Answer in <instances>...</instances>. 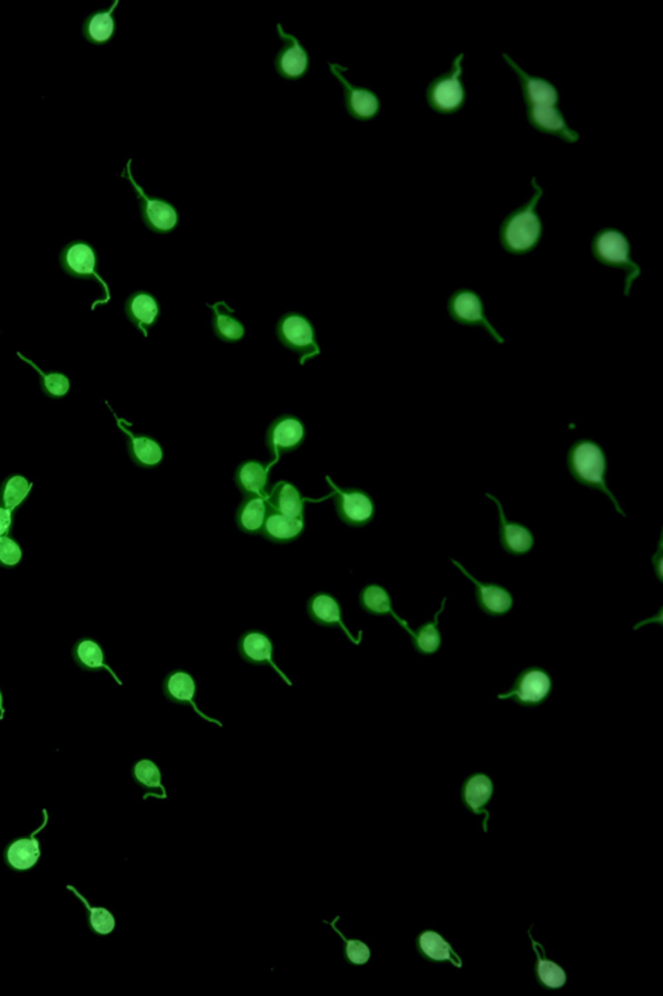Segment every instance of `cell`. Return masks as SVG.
<instances>
[{"label":"cell","mask_w":663,"mask_h":996,"mask_svg":"<svg viewBox=\"0 0 663 996\" xmlns=\"http://www.w3.org/2000/svg\"><path fill=\"white\" fill-rule=\"evenodd\" d=\"M534 193L521 207L512 211L499 229V242L505 252L513 255L531 254L539 247L543 238V221L538 213V205L545 191L537 177L531 178Z\"/></svg>","instance_id":"1"},{"label":"cell","mask_w":663,"mask_h":996,"mask_svg":"<svg viewBox=\"0 0 663 996\" xmlns=\"http://www.w3.org/2000/svg\"><path fill=\"white\" fill-rule=\"evenodd\" d=\"M566 469L580 486L604 493L616 513L626 518L627 514L607 486V455L600 443L589 437L575 440L566 452Z\"/></svg>","instance_id":"2"},{"label":"cell","mask_w":663,"mask_h":996,"mask_svg":"<svg viewBox=\"0 0 663 996\" xmlns=\"http://www.w3.org/2000/svg\"><path fill=\"white\" fill-rule=\"evenodd\" d=\"M591 254L601 265L624 273V295L630 296L633 283L641 275V269L631 257V244L626 235L615 228L600 229L593 235Z\"/></svg>","instance_id":"3"},{"label":"cell","mask_w":663,"mask_h":996,"mask_svg":"<svg viewBox=\"0 0 663 996\" xmlns=\"http://www.w3.org/2000/svg\"><path fill=\"white\" fill-rule=\"evenodd\" d=\"M464 57L462 52L453 57L450 71L439 74L427 86L426 92L427 106L438 115H455L464 108L467 101V90L461 81Z\"/></svg>","instance_id":"4"},{"label":"cell","mask_w":663,"mask_h":996,"mask_svg":"<svg viewBox=\"0 0 663 996\" xmlns=\"http://www.w3.org/2000/svg\"><path fill=\"white\" fill-rule=\"evenodd\" d=\"M59 264L61 270L69 277L81 281H95L100 284L106 298L96 300L92 304V310H95L99 304H107L110 300L109 286L98 273V254L91 244L86 240H72L61 249Z\"/></svg>","instance_id":"5"},{"label":"cell","mask_w":663,"mask_h":996,"mask_svg":"<svg viewBox=\"0 0 663 996\" xmlns=\"http://www.w3.org/2000/svg\"><path fill=\"white\" fill-rule=\"evenodd\" d=\"M552 690L554 680L551 673L543 667L531 666L517 675L510 690L496 697L502 701L513 702L520 707L535 708L548 701Z\"/></svg>","instance_id":"6"},{"label":"cell","mask_w":663,"mask_h":996,"mask_svg":"<svg viewBox=\"0 0 663 996\" xmlns=\"http://www.w3.org/2000/svg\"><path fill=\"white\" fill-rule=\"evenodd\" d=\"M447 313L455 324L484 328L497 344H504L505 339L488 319L484 299L474 290L462 287L451 293L447 300Z\"/></svg>","instance_id":"7"},{"label":"cell","mask_w":663,"mask_h":996,"mask_svg":"<svg viewBox=\"0 0 663 996\" xmlns=\"http://www.w3.org/2000/svg\"><path fill=\"white\" fill-rule=\"evenodd\" d=\"M131 164H133V160H127L126 167L122 170L121 178L127 179L133 186L139 200V207H141L139 209H141V217L144 225L156 234H168V232L176 230L179 221L177 208L168 200L148 196L144 188L133 178Z\"/></svg>","instance_id":"8"},{"label":"cell","mask_w":663,"mask_h":996,"mask_svg":"<svg viewBox=\"0 0 663 996\" xmlns=\"http://www.w3.org/2000/svg\"><path fill=\"white\" fill-rule=\"evenodd\" d=\"M276 335L284 347L298 354L302 365L320 353L313 324L301 313L290 312L281 316Z\"/></svg>","instance_id":"9"},{"label":"cell","mask_w":663,"mask_h":996,"mask_svg":"<svg viewBox=\"0 0 663 996\" xmlns=\"http://www.w3.org/2000/svg\"><path fill=\"white\" fill-rule=\"evenodd\" d=\"M333 502L337 515L349 527L363 528L374 521L376 505L374 498L360 488H340L334 486Z\"/></svg>","instance_id":"10"},{"label":"cell","mask_w":663,"mask_h":996,"mask_svg":"<svg viewBox=\"0 0 663 996\" xmlns=\"http://www.w3.org/2000/svg\"><path fill=\"white\" fill-rule=\"evenodd\" d=\"M451 563L473 584L477 606L484 614L488 617H504L510 614L514 603L513 594L510 589L505 588L502 584L481 582L474 577L459 560L451 559Z\"/></svg>","instance_id":"11"},{"label":"cell","mask_w":663,"mask_h":996,"mask_svg":"<svg viewBox=\"0 0 663 996\" xmlns=\"http://www.w3.org/2000/svg\"><path fill=\"white\" fill-rule=\"evenodd\" d=\"M328 66H330L332 75L336 77L337 81L344 87L345 107L349 115L357 121L374 120L379 115L381 109L380 99L376 92L366 89V87L354 86L353 83L349 82L344 74L345 72L349 71L348 66H341L336 63H328Z\"/></svg>","instance_id":"12"},{"label":"cell","mask_w":663,"mask_h":996,"mask_svg":"<svg viewBox=\"0 0 663 996\" xmlns=\"http://www.w3.org/2000/svg\"><path fill=\"white\" fill-rule=\"evenodd\" d=\"M278 36L283 42V48L276 55L273 66L281 78L287 81H297L304 77L310 68V56L298 38L287 33L283 26H276Z\"/></svg>","instance_id":"13"},{"label":"cell","mask_w":663,"mask_h":996,"mask_svg":"<svg viewBox=\"0 0 663 996\" xmlns=\"http://www.w3.org/2000/svg\"><path fill=\"white\" fill-rule=\"evenodd\" d=\"M485 498L494 502L499 514V536L500 547L505 553L514 557L526 556L533 550L535 544L534 533L530 528L519 522L510 521L505 515L502 501L493 493H486Z\"/></svg>","instance_id":"14"},{"label":"cell","mask_w":663,"mask_h":996,"mask_svg":"<svg viewBox=\"0 0 663 996\" xmlns=\"http://www.w3.org/2000/svg\"><path fill=\"white\" fill-rule=\"evenodd\" d=\"M306 429L298 417L284 414L276 418L266 434V446L275 461L285 453L295 452L304 444Z\"/></svg>","instance_id":"15"},{"label":"cell","mask_w":663,"mask_h":996,"mask_svg":"<svg viewBox=\"0 0 663 996\" xmlns=\"http://www.w3.org/2000/svg\"><path fill=\"white\" fill-rule=\"evenodd\" d=\"M494 795H495L494 781L484 772H478V774H473L465 778L461 788L462 806L470 814L484 818L482 826H484L485 833H488V821H490L488 804L493 801Z\"/></svg>","instance_id":"16"},{"label":"cell","mask_w":663,"mask_h":996,"mask_svg":"<svg viewBox=\"0 0 663 996\" xmlns=\"http://www.w3.org/2000/svg\"><path fill=\"white\" fill-rule=\"evenodd\" d=\"M118 429L127 437V452L131 461L142 469H154L164 460V449L159 441L148 435L133 434L127 422L117 418Z\"/></svg>","instance_id":"17"},{"label":"cell","mask_w":663,"mask_h":996,"mask_svg":"<svg viewBox=\"0 0 663 996\" xmlns=\"http://www.w3.org/2000/svg\"><path fill=\"white\" fill-rule=\"evenodd\" d=\"M416 952L421 959L430 964L451 963L462 968L461 955L453 949L446 938L435 931H423L416 938Z\"/></svg>","instance_id":"18"},{"label":"cell","mask_w":663,"mask_h":996,"mask_svg":"<svg viewBox=\"0 0 663 996\" xmlns=\"http://www.w3.org/2000/svg\"><path fill=\"white\" fill-rule=\"evenodd\" d=\"M196 690V681H194V676L185 672V671H173L166 676L164 682H162V693H164L165 698L168 702L178 706H190L202 719L222 727L220 722L211 719L199 710L196 701H194Z\"/></svg>","instance_id":"19"},{"label":"cell","mask_w":663,"mask_h":996,"mask_svg":"<svg viewBox=\"0 0 663 996\" xmlns=\"http://www.w3.org/2000/svg\"><path fill=\"white\" fill-rule=\"evenodd\" d=\"M307 615L314 623L322 627H340L351 641L357 644L356 638L346 628L342 620V609L339 600L328 592H318L307 601Z\"/></svg>","instance_id":"20"},{"label":"cell","mask_w":663,"mask_h":996,"mask_svg":"<svg viewBox=\"0 0 663 996\" xmlns=\"http://www.w3.org/2000/svg\"><path fill=\"white\" fill-rule=\"evenodd\" d=\"M72 658L78 669L92 673L100 672V671H108L109 675L112 676L119 685H122V681L119 680L115 671L110 669L109 664H108L106 652H104L103 646H101V644L96 641L95 638L87 637V636L78 638V640L73 644Z\"/></svg>","instance_id":"21"},{"label":"cell","mask_w":663,"mask_h":996,"mask_svg":"<svg viewBox=\"0 0 663 996\" xmlns=\"http://www.w3.org/2000/svg\"><path fill=\"white\" fill-rule=\"evenodd\" d=\"M237 649L241 659L246 663L252 664V666L272 667L285 679L283 672L276 667L275 662L272 661V641L266 633L261 631L244 633L238 640Z\"/></svg>","instance_id":"22"},{"label":"cell","mask_w":663,"mask_h":996,"mask_svg":"<svg viewBox=\"0 0 663 996\" xmlns=\"http://www.w3.org/2000/svg\"><path fill=\"white\" fill-rule=\"evenodd\" d=\"M125 315L133 326L147 336L148 330L154 326L159 316V307L152 293L136 291L131 293L125 301Z\"/></svg>","instance_id":"23"},{"label":"cell","mask_w":663,"mask_h":996,"mask_svg":"<svg viewBox=\"0 0 663 996\" xmlns=\"http://www.w3.org/2000/svg\"><path fill=\"white\" fill-rule=\"evenodd\" d=\"M304 518H289L269 507L260 535L267 541L275 544H289L299 539L304 533Z\"/></svg>","instance_id":"24"},{"label":"cell","mask_w":663,"mask_h":996,"mask_svg":"<svg viewBox=\"0 0 663 996\" xmlns=\"http://www.w3.org/2000/svg\"><path fill=\"white\" fill-rule=\"evenodd\" d=\"M359 605L363 611L374 617H392L400 627L411 635L407 620L402 619L392 608V595L380 584L372 583L366 585L359 593Z\"/></svg>","instance_id":"25"},{"label":"cell","mask_w":663,"mask_h":996,"mask_svg":"<svg viewBox=\"0 0 663 996\" xmlns=\"http://www.w3.org/2000/svg\"><path fill=\"white\" fill-rule=\"evenodd\" d=\"M119 0H115L108 10H99L90 13L82 22V37L90 45H108L116 36L117 24L113 14L117 10Z\"/></svg>","instance_id":"26"},{"label":"cell","mask_w":663,"mask_h":996,"mask_svg":"<svg viewBox=\"0 0 663 996\" xmlns=\"http://www.w3.org/2000/svg\"><path fill=\"white\" fill-rule=\"evenodd\" d=\"M270 467L260 461H245L238 464L234 481L244 496H262L266 498L269 488Z\"/></svg>","instance_id":"27"},{"label":"cell","mask_w":663,"mask_h":996,"mask_svg":"<svg viewBox=\"0 0 663 996\" xmlns=\"http://www.w3.org/2000/svg\"><path fill=\"white\" fill-rule=\"evenodd\" d=\"M529 938H530L531 945H533L535 954L534 974L537 983L542 989L546 990H558L565 986L568 977L566 972L564 971L563 966H558L555 961L549 960L546 957V949L543 948L542 943L537 942L531 934V928L528 931Z\"/></svg>","instance_id":"28"},{"label":"cell","mask_w":663,"mask_h":996,"mask_svg":"<svg viewBox=\"0 0 663 996\" xmlns=\"http://www.w3.org/2000/svg\"><path fill=\"white\" fill-rule=\"evenodd\" d=\"M266 502L271 509L289 516L304 518L305 498L298 488L288 481H279L267 492Z\"/></svg>","instance_id":"29"},{"label":"cell","mask_w":663,"mask_h":996,"mask_svg":"<svg viewBox=\"0 0 663 996\" xmlns=\"http://www.w3.org/2000/svg\"><path fill=\"white\" fill-rule=\"evenodd\" d=\"M266 498L262 496H244L243 501L237 510V524L241 533L248 535H260L266 519Z\"/></svg>","instance_id":"30"},{"label":"cell","mask_w":663,"mask_h":996,"mask_svg":"<svg viewBox=\"0 0 663 996\" xmlns=\"http://www.w3.org/2000/svg\"><path fill=\"white\" fill-rule=\"evenodd\" d=\"M447 598L442 600L441 608L435 611V618L427 623L421 624L418 628L411 632L409 638H411L412 647L415 652L420 655H435L439 652L442 646V635L439 631V617L446 608Z\"/></svg>","instance_id":"31"},{"label":"cell","mask_w":663,"mask_h":996,"mask_svg":"<svg viewBox=\"0 0 663 996\" xmlns=\"http://www.w3.org/2000/svg\"><path fill=\"white\" fill-rule=\"evenodd\" d=\"M214 313L213 331L215 336L223 342L235 344L243 341L245 336V327L234 316V310L229 309L226 303H217L211 307Z\"/></svg>","instance_id":"32"},{"label":"cell","mask_w":663,"mask_h":996,"mask_svg":"<svg viewBox=\"0 0 663 996\" xmlns=\"http://www.w3.org/2000/svg\"><path fill=\"white\" fill-rule=\"evenodd\" d=\"M31 490H33V483L24 475H8L0 483V507L16 514V511L28 501Z\"/></svg>","instance_id":"33"},{"label":"cell","mask_w":663,"mask_h":996,"mask_svg":"<svg viewBox=\"0 0 663 996\" xmlns=\"http://www.w3.org/2000/svg\"><path fill=\"white\" fill-rule=\"evenodd\" d=\"M133 777L142 788L147 790L144 800L148 797L166 800V788L162 784L161 769L151 759H142L133 766Z\"/></svg>","instance_id":"34"},{"label":"cell","mask_w":663,"mask_h":996,"mask_svg":"<svg viewBox=\"0 0 663 996\" xmlns=\"http://www.w3.org/2000/svg\"><path fill=\"white\" fill-rule=\"evenodd\" d=\"M17 357L22 361L26 362L29 366L37 371L39 376V385L42 389L43 394L49 397V399H63L71 391V379L60 371H49L46 373L42 368H38L36 362L29 359L24 354L17 352Z\"/></svg>","instance_id":"35"},{"label":"cell","mask_w":663,"mask_h":996,"mask_svg":"<svg viewBox=\"0 0 663 996\" xmlns=\"http://www.w3.org/2000/svg\"><path fill=\"white\" fill-rule=\"evenodd\" d=\"M39 856V841L34 837L14 841L7 851L8 862L11 867L19 870L34 867Z\"/></svg>","instance_id":"36"},{"label":"cell","mask_w":663,"mask_h":996,"mask_svg":"<svg viewBox=\"0 0 663 996\" xmlns=\"http://www.w3.org/2000/svg\"><path fill=\"white\" fill-rule=\"evenodd\" d=\"M340 919H341V917L337 916L334 917L333 922H324L331 925V928L339 934L342 942H344V948H342V949H344V960L346 963L350 964V966H366V964L371 960V948H369L367 943L363 942V940H349V938H346L345 934L337 928L336 923L340 922Z\"/></svg>","instance_id":"37"},{"label":"cell","mask_w":663,"mask_h":996,"mask_svg":"<svg viewBox=\"0 0 663 996\" xmlns=\"http://www.w3.org/2000/svg\"><path fill=\"white\" fill-rule=\"evenodd\" d=\"M24 559L22 544L14 539L13 533L0 537V568L11 570Z\"/></svg>","instance_id":"38"},{"label":"cell","mask_w":663,"mask_h":996,"mask_svg":"<svg viewBox=\"0 0 663 996\" xmlns=\"http://www.w3.org/2000/svg\"><path fill=\"white\" fill-rule=\"evenodd\" d=\"M69 888L74 891V893L77 894V896H80L81 900H82L84 905L89 908L90 922H91L92 929H94L96 933L100 934V936H108V934H110L113 931H115V916H113V914H110L109 911L106 910V908L90 907L87 900L84 899L80 893H77V890H75V888H73L72 887H69Z\"/></svg>","instance_id":"39"},{"label":"cell","mask_w":663,"mask_h":996,"mask_svg":"<svg viewBox=\"0 0 663 996\" xmlns=\"http://www.w3.org/2000/svg\"><path fill=\"white\" fill-rule=\"evenodd\" d=\"M14 515L16 514H13V511L0 507V537L13 533Z\"/></svg>","instance_id":"40"},{"label":"cell","mask_w":663,"mask_h":996,"mask_svg":"<svg viewBox=\"0 0 663 996\" xmlns=\"http://www.w3.org/2000/svg\"><path fill=\"white\" fill-rule=\"evenodd\" d=\"M662 541L661 540H659L657 553L653 554V557H651V563H653L654 572H656V576L657 579H659V583H662Z\"/></svg>","instance_id":"41"},{"label":"cell","mask_w":663,"mask_h":996,"mask_svg":"<svg viewBox=\"0 0 663 996\" xmlns=\"http://www.w3.org/2000/svg\"><path fill=\"white\" fill-rule=\"evenodd\" d=\"M3 713H4V707H3V693L0 690V715H3Z\"/></svg>","instance_id":"42"}]
</instances>
